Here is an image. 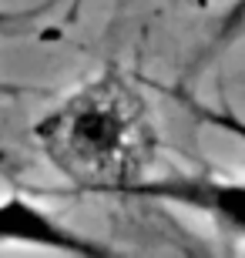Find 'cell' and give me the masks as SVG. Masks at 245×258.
Instances as JSON below:
<instances>
[{"mask_svg": "<svg viewBox=\"0 0 245 258\" xmlns=\"http://www.w3.org/2000/svg\"><path fill=\"white\" fill-rule=\"evenodd\" d=\"M81 4H84V0H67V10H64V20H67V24H74V20H77Z\"/></svg>", "mask_w": 245, "mask_h": 258, "instance_id": "cell-7", "label": "cell"}, {"mask_svg": "<svg viewBox=\"0 0 245 258\" xmlns=\"http://www.w3.org/2000/svg\"><path fill=\"white\" fill-rule=\"evenodd\" d=\"M57 4H61V0H40V4H34V7H20V10L0 7V34H7V37L30 34L40 20H47L51 14H54Z\"/></svg>", "mask_w": 245, "mask_h": 258, "instance_id": "cell-6", "label": "cell"}, {"mask_svg": "<svg viewBox=\"0 0 245 258\" xmlns=\"http://www.w3.org/2000/svg\"><path fill=\"white\" fill-rule=\"evenodd\" d=\"M24 87H10V84H0V94H20Z\"/></svg>", "mask_w": 245, "mask_h": 258, "instance_id": "cell-8", "label": "cell"}, {"mask_svg": "<svg viewBox=\"0 0 245 258\" xmlns=\"http://www.w3.org/2000/svg\"><path fill=\"white\" fill-rule=\"evenodd\" d=\"M30 138L81 195L104 198L141 181L161 148L144 94L114 67L64 94L30 127Z\"/></svg>", "mask_w": 245, "mask_h": 258, "instance_id": "cell-1", "label": "cell"}, {"mask_svg": "<svg viewBox=\"0 0 245 258\" xmlns=\"http://www.w3.org/2000/svg\"><path fill=\"white\" fill-rule=\"evenodd\" d=\"M178 104H185L188 114H195L202 124L215 127V131L228 134V138H235V141L245 144V117L235 114V111H228V107H218V104H202V101H191L185 91H171Z\"/></svg>", "mask_w": 245, "mask_h": 258, "instance_id": "cell-4", "label": "cell"}, {"mask_svg": "<svg viewBox=\"0 0 245 258\" xmlns=\"http://www.w3.org/2000/svg\"><path fill=\"white\" fill-rule=\"evenodd\" d=\"M242 34H245V0H235V4L222 14V20L215 24L212 37H208V47H205V54L198 57V64H202V60H208V57H215L218 50L232 47Z\"/></svg>", "mask_w": 245, "mask_h": 258, "instance_id": "cell-5", "label": "cell"}, {"mask_svg": "<svg viewBox=\"0 0 245 258\" xmlns=\"http://www.w3.org/2000/svg\"><path fill=\"white\" fill-rule=\"evenodd\" d=\"M0 245L17 248H40L74 258H111L114 248L51 215L44 205L24 191H10L0 198Z\"/></svg>", "mask_w": 245, "mask_h": 258, "instance_id": "cell-3", "label": "cell"}, {"mask_svg": "<svg viewBox=\"0 0 245 258\" xmlns=\"http://www.w3.org/2000/svg\"><path fill=\"white\" fill-rule=\"evenodd\" d=\"M118 198L148 201L161 208H178L205 218L218 235L245 241V178L222 171H165L144 174L141 181L128 184Z\"/></svg>", "mask_w": 245, "mask_h": 258, "instance_id": "cell-2", "label": "cell"}]
</instances>
